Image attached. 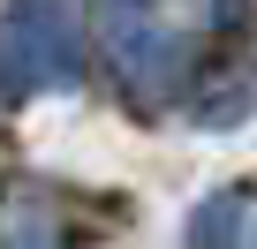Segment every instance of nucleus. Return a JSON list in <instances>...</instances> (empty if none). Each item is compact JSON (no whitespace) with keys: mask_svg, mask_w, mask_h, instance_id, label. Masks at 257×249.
I'll return each instance as SVG.
<instances>
[{"mask_svg":"<svg viewBox=\"0 0 257 249\" xmlns=\"http://www.w3.org/2000/svg\"><path fill=\"white\" fill-rule=\"evenodd\" d=\"M83 76V23L68 0H8L0 8V98L68 91Z\"/></svg>","mask_w":257,"mask_h":249,"instance_id":"nucleus-1","label":"nucleus"},{"mask_svg":"<svg viewBox=\"0 0 257 249\" xmlns=\"http://www.w3.org/2000/svg\"><path fill=\"white\" fill-rule=\"evenodd\" d=\"M189 249H257V189L227 181L189 211Z\"/></svg>","mask_w":257,"mask_h":249,"instance_id":"nucleus-2","label":"nucleus"},{"mask_svg":"<svg viewBox=\"0 0 257 249\" xmlns=\"http://www.w3.org/2000/svg\"><path fill=\"white\" fill-rule=\"evenodd\" d=\"M204 8H212V23H219V31H234V23H249V0H204Z\"/></svg>","mask_w":257,"mask_h":249,"instance_id":"nucleus-3","label":"nucleus"}]
</instances>
